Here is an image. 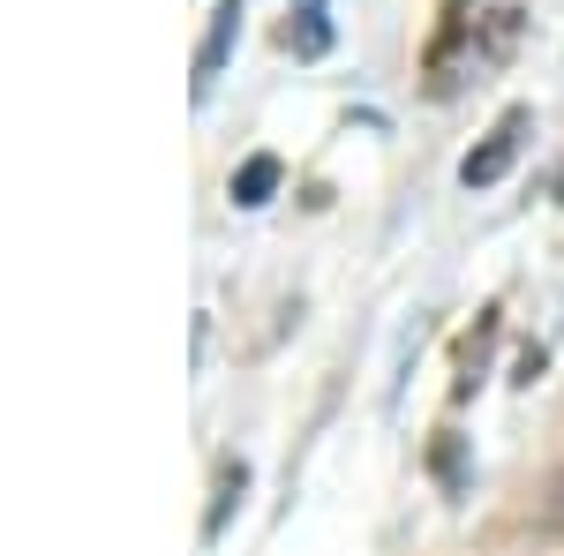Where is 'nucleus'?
Instances as JSON below:
<instances>
[{
  "label": "nucleus",
  "mask_w": 564,
  "mask_h": 556,
  "mask_svg": "<svg viewBox=\"0 0 564 556\" xmlns=\"http://www.w3.org/2000/svg\"><path fill=\"white\" fill-rule=\"evenodd\" d=\"M527 129H534V113H527V106H512V113H505V121H497V129L481 135L467 159H459V181H467V188H497V181L512 173V159H520Z\"/></svg>",
  "instance_id": "1"
},
{
  "label": "nucleus",
  "mask_w": 564,
  "mask_h": 556,
  "mask_svg": "<svg viewBox=\"0 0 564 556\" xmlns=\"http://www.w3.org/2000/svg\"><path fill=\"white\" fill-rule=\"evenodd\" d=\"M234 39H241V0H218V8H212V31H204V45H196V98L218 84V68H226Z\"/></svg>",
  "instance_id": "2"
},
{
  "label": "nucleus",
  "mask_w": 564,
  "mask_h": 556,
  "mask_svg": "<svg viewBox=\"0 0 564 556\" xmlns=\"http://www.w3.org/2000/svg\"><path fill=\"white\" fill-rule=\"evenodd\" d=\"M271 188H279V159H271V151L241 159V173H234V204L257 211V204H271Z\"/></svg>",
  "instance_id": "3"
},
{
  "label": "nucleus",
  "mask_w": 564,
  "mask_h": 556,
  "mask_svg": "<svg viewBox=\"0 0 564 556\" xmlns=\"http://www.w3.org/2000/svg\"><path fill=\"white\" fill-rule=\"evenodd\" d=\"M489 339H497V316H481V331H475L467 346H459V384H452L459 399H467V391L481 384V361H489Z\"/></svg>",
  "instance_id": "4"
},
{
  "label": "nucleus",
  "mask_w": 564,
  "mask_h": 556,
  "mask_svg": "<svg viewBox=\"0 0 564 556\" xmlns=\"http://www.w3.org/2000/svg\"><path fill=\"white\" fill-rule=\"evenodd\" d=\"M241 489H249V467H241V459H218V497H212V519H204V526H226V512H234V497H241Z\"/></svg>",
  "instance_id": "5"
},
{
  "label": "nucleus",
  "mask_w": 564,
  "mask_h": 556,
  "mask_svg": "<svg viewBox=\"0 0 564 556\" xmlns=\"http://www.w3.org/2000/svg\"><path fill=\"white\" fill-rule=\"evenodd\" d=\"M286 45H294V53H324V45H332V31H324V15H316V0H302V15L286 23Z\"/></svg>",
  "instance_id": "6"
},
{
  "label": "nucleus",
  "mask_w": 564,
  "mask_h": 556,
  "mask_svg": "<svg viewBox=\"0 0 564 556\" xmlns=\"http://www.w3.org/2000/svg\"><path fill=\"white\" fill-rule=\"evenodd\" d=\"M557 534H564V481H557Z\"/></svg>",
  "instance_id": "7"
},
{
  "label": "nucleus",
  "mask_w": 564,
  "mask_h": 556,
  "mask_svg": "<svg viewBox=\"0 0 564 556\" xmlns=\"http://www.w3.org/2000/svg\"><path fill=\"white\" fill-rule=\"evenodd\" d=\"M557 196H564V181H557Z\"/></svg>",
  "instance_id": "8"
}]
</instances>
